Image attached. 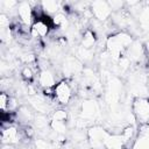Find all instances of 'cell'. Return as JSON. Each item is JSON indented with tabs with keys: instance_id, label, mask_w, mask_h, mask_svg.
<instances>
[{
	"instance_id": "cell-7",
	"label": "cell",
	"mask_w": 149,
	"mask_h": 149,
	"mask_svg": "<svg viewBox=\"0 0 149 149\" xmlns=\"http://www.w3.org/2000/svg\"><path fill=\"white\" fill-rule=\"evenodd\" d=\"M133 149H149V123L141 126L139 136L133 144Z\"/></svg>"
},
{
	"instance_id": "cell-28",
	"label": "cell",
	"mask_w": 149,
	"mask_h": 149,
	"mask_svg": "<svg viewBox=\"0 0 149 149\" xmlns=\"http://www.w3.org/2000/svg\"><path fill=\"white\" fill-rule=\"evenodd\" d=\"M24 149H31V148H24Z\"/></svg>"
},
{
	"instance_id": "cell-26",
	"label": "cell",
	"mask_w": 149,
	"mask_h": 149,
	"mask_svg": "<svg viewBox=\"0 0 149 149\" xmlns=\"http://www.w3.org/2000/svg\"><path fill=\"white\" fill-rule=\"evenodd\" d=\"M22 61L26 62V63H31L35 61V56L33 54H26L22 56Z\"/></svg>"
},
{
	"instance_id": "cell-21",
	"label": "cell",
	"mask_w": 149,
	"mask_h": 149,
	"mask_svg": "<svg viewBox=\"0 0 149 149\" xmlns=\"http://www.w3.org/2000/svg\"><path fill=\"white\" fill-rule=\"evenodd\" d=\"M133 134H134V128H133V127H128V128H126V129L122 132V134H121L122 140H123V143L127 142L128 140H130L132 136H133Z\"/></svg>"
},
{
	"instance_id": "cell-3",
	"label": "cell",
	"mask_w": 149,
	"mask_h": 149,
	"mask_svg": "<svg viewBox=\"0 0 149 149\" xmlns=\"http://www.w3.org/2000/svg\"><path fill=\"white\" fill-rule=\"evenodd\" d=\"M54 95L59 104L66 105L70 101L71 95H72V90H71V86L69 85V83L65 80L58 81L56 84V86L54 87Z\"/></svg>"
},
{
	"instance_id": "cell-14",
	"label": "cell",
	"mask_w": 149,
	"mask_h": 149,
	"mask_svg": "<svg viewBox=\"0 0 149 149\" xmlns=\"http://www.w3.org/2000/svg\"><path fill=\"white\" fill-rule=\"evenodd\" d=\"M42 10L48 14H57V10L59 8V3L57 1H42L41 2Z\"/></svg>"
},
{
	"instance_id": "cell-5",
	"label": "cell",
	"mask_w": 149,
	"mask_h": 149,
	"mask_svg": "<svg viewBox=\"0 0 149 149\" xmlns=\"http://www.w3.org/2000/svg\"><path fill=\"white\" fill-rule=\"evenodd\" d=\"M33 7L30 5V2H27V1H22V2H19L17 5V14L22 21V23L24 26H30L33 24Z\"/></svg>"
},
{
	"instance_id": "cell-27",
	"label": "cell",
	"mask_w": 149,
	"mask_h": 149,
	"mask_svg": "<svg viewBox=\"0 0 149 149\" xmlns=\"http://www.w3.org/2000/svg\"><path fill=\"white\" fill-rule=\"evenodd\" d=\"M26 134L30 137V136H33V135H34V132H33V129H31V128H27V129H26Z\"/></svg>"
},
{
	"instance_id": "cell-2",
	"label": "cell",
	"mask_w": 149,
	"mask_h": 149,
	"mask_svg": "<svg viewBox=\"0 0 149 149\" xmlns=\"http://www.w3.org/2000/svg\"><path fill=\"white\" fill-rule=\"evenodd\" d=\"M133 114L135 119L142 123L146 125L149 122V99L147 98H136L133 102Z\"/></svg>"
},
{
	"instance_id": "cell-22",
	"label": "cell",
	"mask_w": 149,
	"mask_h": 149,
	"mask_svg": "<svg viewBox=\"0 0 149 149\" xmlns=\"http://www.w3.org/2000/svg\"><path fill=\"white\" fill-rule=\"evenodd\" d=\"M22 77L24 79H27V80H30L34 77V72H33V70H31L30 66H24L22 69Z\"/></svg>"
},
{
	"instance_id": "cell-15",
	"label": "cell",
	"mask_w": 149,
	"mask_h": 149,
	"mask_svg": "<svg viewBox=\"0 0 149 149\" xmlns=\"http://www.w3.org/2000/svg\"><path fill=\"white\" fill-rule=\"evenodd\" d=\"M30 102H31V105L34 106V108L37 109L38 112L44 113V112L47 111V104H45L44 100H42L41 98H38V97H34V98L30 99Z\"/></svg>"
},
{
	"instance_id": "cell-12",
	"label": "cell",
	"mask_w": 149,
	"mask_h": 149,
	"mask_svg": "<svg viewBox=\"0 0 149 149\" xmlns=\"http://www.w3.org/2000/svg\"><path fill=\"white\" fill-rule=\"evenodd\" d=\"M64 73L66 76H72L77 71L80 70V64L79 62L76 59V58H72V57H69L65 59L64 62Z\"/></svg>"
},
{
	"instance_id": "cell-16",
	"label": "cell",
	"mask_w": 149,
	"mask_h": 149,
	"mask_svg": "<svg viewBox=\"0 0 149 149\" xmlns=\"http://www.w3.org/2000/svg\"><path fill=\"white\" fill-rule=\"evenodd\" d=\"M52 23L57 27H63L66 24V16L62 13H57L52 17Z\"/></svg>"
},
{
	"instance_id": "cell-18",
	"label": "cell",
	"mask_w": 149,
	"mask_h": 149,
	"mask_svg": "<svg viewBox=\"0 0 149 149\" xmlns=\"http://www.w3.org/2000/svg\"><path fill=\"white\" fill-rule=\"evenodd\" d=\"M9 97L5 93V92H1L0 94V108L2 109V112H6L7 108H8V105H9Z\"/></svg>"
},
{
	"instance_id": "cell-9",
	"label": "cell",
	"mask_w": 149,
	"mask_h": 149,
	"mask_svg": "<svg viewBox=\"0 0 149 149\" xmlns=\"http://www.w3.org/2000/svg\"><path fill=\"white\" fill-rule=\"evenodd\" d=\"M50 29V24L48 23V21L43 20L42 17L37 19L34 21V23L31 24V34L34 37H44L48 35Z\"/></svg>"
},
{
	"instance_id": "cell-6",
	"label": "cell",
	"mask_w": 149,
	"mask_h": 149,
	"mask_svg": "<svg viewBox=\"0 0 149 149\" xmlns=\"http://www.w3.org/2000/svg\"><path fill=\"white\" fill-rule=\"evenodd\" d=\"M91 9L94 16L100 21L106 20L111 15V7L106 1H93L91 3Z\"/></svg>"
},
{
	"instance_id": "cell-24",
	"label": "cell",
	"mask_w": 149,
	"mask_h": 149,
	"mask_svg": "<svg viewBox=\"0 0 149 149\" xmlns=\"http://www.w3.org/2000/svg\"><path fill=\"white\" fill-rule=\"evenodd\" d=\"M36 149H51V146L47 141L37 140L36 141Z\"/></svg>"
},
{
	"instance_id": "cell-29",
	"label": "cell",
	"mask_w": 149,
	"mask_h": 149,
	"mask_svg": "<svg viewBox=\"0 0 149 149\" xmlns=\"http://www.w3.org/2000/svg\"><path fill=\"white\" fill-rule=\"evenodd\" d=\"M70 149H71V148H70Z\"/></svg>"
},
{
	"instance_id": "cell-1",
	"label": "cell",
	"mask_w": 149,
	"mask_h": 149,
	"mask_svg": "<svg viewBox=\"0 0 149 149\" xmlns=\"http://www.w3.org/2000/svg\"><path fill=\"white\" fill-rule=\"evenodd\" d=\"M133 43L132 37L126 33H119L115 35H112L106 43L108 54L114 59H120L123 55L125 50H127Z\"/></svg>"
},
{
	"instance_id": "cell-8",
	"label": "cell",
	"mask_w": 149,
	"mask_h": 149,
	"mask_svg": "<svg viewBox=\"0 0 149 149\" xmlns=\"http://www.w3.org/2000/svg\"><path fill=\"white\" fill-rule=\"evenodd\" d=\"M1 140L3 144H14L19 142L20 133L17 128L14 126H8L7 128H3L1 132Z\"/></svg>"
},
{
	"instance_id": "cell-17",
	"label": "cell",
	"mask_w": 149,
	"mask_h": 149,
	"mask_svg": "<svg viewBox=\"0 0 149 149\" xmlns=\"http://www.w3.org/2000/svg\"><path fill=\"white\" fill-rule=\"evenodd\" d=\"M66 118H68V114L63 109L55 111L54 114H52V121H62V122H65L66 121Z\"/></svg>"
},
{
	"instance_id": "cell-23",
	"label": "cell",
	"mask_w": 149,
	"mask_h": 149,
	"mask_svg": "<svg viewBox=\"0 0 149 149\" xmlns=\"http://www.w3.org/2000/svg\"><path fill=\"white\" fill-rule=\"evenodd\" d=\"M78 56H80L84 59H90L91 58V51H90V49H85V48L80 47L78 49Z\"/></svg>"
},
{
	"instance_id": "cell-25",
	"label": "cell",
	"mask_w": 149,
	"mask_h": 149,
	"mask_svg": "<svg viewBox=\"0 0 149 149\" xmlns=\"http://www.w3.org/2000/svg\"><path fill=\"white\" fill-rule=\"evenodd\" d=\"M8 24H9V20H8V17H7V15L1 14V15H0V27H1L2 29H5L6 27H8Z\"/></svg>"
},
{
	"instance_id": "cell-11",
	"label": "cell",
	"mask_w": 149,
	"mask_h": 149,
	"mask_svg": "<svg viewBox=\"0 0 149 149\" xmlns=\"http://www.w3.org/2000/svg\"><path fill=\"white\" fill-rule=\"evenodd\" d=\"M98 106L95 104V101L92 100H87L83 104V109H81V115L83 118H87V119H92L98 114Z\"/></svg>"
},
{
	"instance_id": "cell-20",
	"label": "cell",
	"mask_w": 149,
	"mask_h": 149,
	"mask_svg": "<svg viewBox=\"0 0 149 149\" xmlns=\"http://www.w3.org/2000/svg\"><path fill=\"white\" fill-rule=\"evenodd\" d=\"M35 125L37 126V128L42 129V128H45L47 125H48V120L45 116L43 115H37L36 119H35Z\"/></svg>"
},
{
	"instance_id": "cell-4",
	"label": "cell",
	"mask_w": 149,
	"mask_h": 149,
	"mask_svg": "<svg viewBox=\"0 0 149 149\" xmlns=\"http://www.w3.org/2000/svg\"><path fill=\"white\" fill-rule=\"evenodd\" d=\"M107 133L100 128V127H93L88 130V139L91 142L92 148L94 149H104L105 143H106V137H107Z\"/></svg>"
},
{
	"instance_id": "cell-13",
	"label": "cell",
	"mask_w": 149,
	"mask_h": 149,
	"mask_svg": "<svg viewBox=\"0 0 149 149\" xmlns=\"http://www.w3.org/2000/svg\"><path fill=\"white\" fill-rule=\"evenodd\" d=\"M95 43V36L91 30H86L84 33L83 40H81V47L85 49H91Z\"/></svg>"
},
{
	"instance_id": "cell-10",
	"label": "cell",
	"mask_w": 149,
	"mask_h": 149,
	"mask_svg": "<svg viewBox=\"0 0 149 149\" xmlns=\"http://www.w3.org/2000/svg\"><path fill=\"white\" fill-rule=\"evenodd\" d=\"M38 83L45 90V88H52L56 86V79L52 72L49 70H42L38 76Z\"/></svg>"
},
{
	"instance_id": "cell-19",
	"label": "cell",
	"mask_w": 149,
	"mask_h": 149,
	"mask_svg": "<svg viewBox=\"0 0 149 149\" xmlns=\"http://www.w3.org/2000/svg\"><path fill=\"white\" fill-rule=\"evenodd\" d=\"M140 21L142 26H149V8H144L140 14Z\"/></svg>"
}]
</instances>
